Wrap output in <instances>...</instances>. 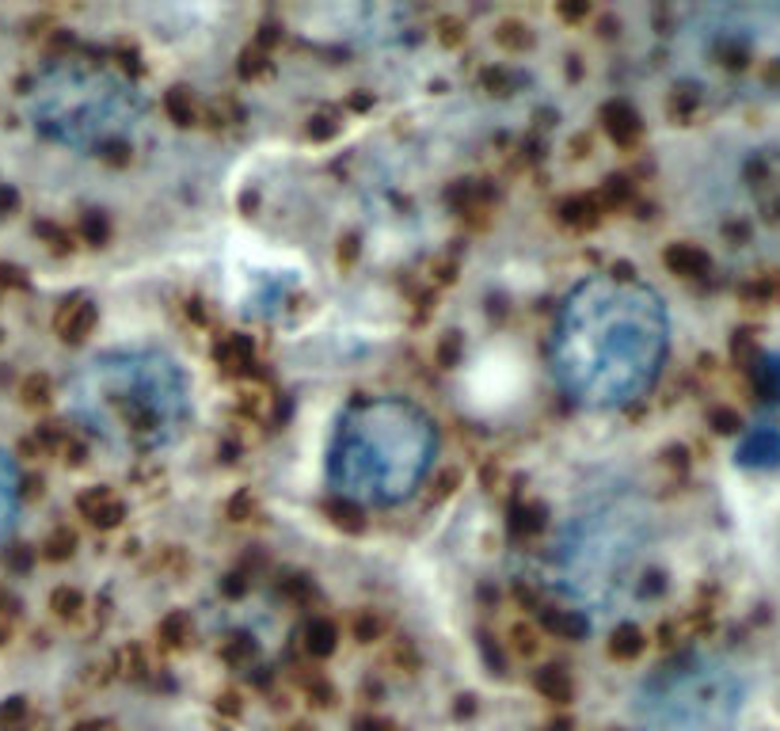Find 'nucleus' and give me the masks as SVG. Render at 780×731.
Instances as JSON below:
<instances>
[{"label":"nucleus","instance_id":"1","mask_svg":"<svg viewBox=\"0 0 780 731\" xmlns=\"http://www.w3.org/2000/svg\"><path fill=\"white\" fill-rule=\"evenodd\" d=\"M667 355V313L629 279L586 282L556 332V369L586 404H624L655 381Z\"/></svg>","mask_w":780,"mask_h":731},{"label":"nucleus","instance_id":"2","mask_svg":"<svg viewBox=\"0 0 780 731\" xmlns=\"http://www.w3.org/2000/svg\"><path fill=\"white\" fill-rule=\"evenodd\" d=\"M685 73L735 99H780V4L705 8L678 38Z\"/></svg>","mask_w":780,"mask_h":731},{"label":"nucleus","instance_id":"3","mask_svg":"<svg viewBox=\"0 0 780 731\" xmlns=\"http://www.w3.org/2000/svg\"><path fill=\"white\" fill-rule=\"evenodd\" d=\"M76 412L111 442L160 446L187 415L180 369L160 355L103 358L73 381Z\"/></svg>","mask_w":780,"mask_h":731},{"label":"nucleus","instance_id":"4","mask_svg":"<svg viewBox=\"0 0 780 731\" xmlns=\"http://www.w3.org/2000/svg\"><path fill=\"white\" fill-rule=\"evenodd\" d=\"M430 423L407 404H362L343 419L336 442V480L354 496L397 503L415 488L430 458Z\"/></svg>","mask_w":780,"mask_h":731},{"label":"nucleus","instance_id":"5","mask_svg":"<svg viewBox=\"0 0 780 731\" xmlns=\"http://www.w3.org/2000/svg\"><path fill=\"white\" fill-rule=\"evenodd\" d=\"M130 114H134V103L122 96L119 84L99 81V76L58 73L35 96L38 126L73 145L99 142V134H111V122L114 130L126 126Z\"/></svg>","mask_w":780,"mask_h":731},{"label":"nucleus","instance_id":"6","mask_svg":"<svg viewBox=\"0 0 780 731\" xmlns=\"http://www.w3.org/2000/svg\"><path fill=\"white\" fill-rule=\"evenodd\" d=\"M739 697V682L720 667L678 674L659 697V731H735Z\"/></svg>","mask_w":780,"mask_h":731},{"label":"nucleus","instance_id":"7","mask_svg":"<svg viewBox=\"0 0 780 731\" xmlns=\"http://www.w3.org/2000/svg\"><path fill=\"white\" fill-rule=\"evenodd\" d=\"M76 511H81L96 529H111L126 519V507H122V499L114 496L107 484H96V488L81 491V496H76Z\"/></svg>","mask_w":780,"mask_h":731},{"label":"nucleus","instance_id":"8","mask_svg":"<svg viewBox=\"0 0 780 731\" xmlns=\"http://www.w3.org/2000/svg\"><path fill=\"white\" fill-rule=\"evenodd\" d=\"M739 465L746 468H777L780 465V430L754 427L739 446Z\"/></svg>","mask_w":780,"mask_h":731},{"label":"nucleus","instance_id":"9","mask_svg":"<svg viewBox=\"0 0 780 731\" xmlns=\"http://www.w3.org/2000/svg\"><path fill=\"white\" fill-rule=\"evenodd\" d=\"M92 328H96V305L84 302V297H69V302L58 309V317H53V332H58L65 343L88 340Z\"/></svg>","mask_w":780,"mask_h":731},{"label":"nucleus","instance_id":"10","mask_svg":"<svg viewBox=\"0 0 780 731\" xmlns=\"http://www.w3.org/2000/svg\"><path fill=\"white\" fill-rule=\"evenodd\" d=\"M598 119H601V130L609 134V142L621 145V149H629V145L639 142V114L632 111L629 103H621V99L601 107Z\"/></svg>","mask_w":780,"mask_h":731},{"label":"nucleus","instance_id":"11","mask_svg":"<svg viewBox=\"0 0 780 731\" xmlns=\"http://www.w3.org/2000/svg\"><path fill=\"white\" fill-rule=\"evenodd\" d=\"M533 682H537V694L552 705H568L571 694H575V682H571V674L563 667H540Z\"/></svg>","mask_w":780,"mask_h":731},{"label":"nucleus","instance_id":"12","mask_svg":"<svg viewBox=\"0 0 780 731\" xmlns=\"http://www.w3.org/2000/svg\"><path fill=\"white\" fill-rule=\"evenodd\" d=\"M560 221L571 229H594L601 221V203L590 195L568 198V203H560Z\"/></svg>","mask_w":780,"mask_h":731},{"label":"nucleus","instance_id":"13","mask_svg":"<svg viewBox=\"0 0 780 731\" xmlns=\"http://www.w3.org/2000/svg\"><path fill=\"white\" fill-rule=\"evenodd\" d=\"M301 648L313 659L331 656V651H336V625H331L328 618H313L305 625V633H301Z\"/></svg>","mask_w":780,"mask_h":731},{"label":"nucleus","instance_id":"14","mask_svg":"<svg viewBox=\"0 0 780 731\" xmlns=\"http://www.w3.org/2000/svg\"><path fill=\"white\" fill-rule=\"evenodd\" d=\"M218 363L229 369V374H248L252 366V343L244 340V336H226V340L218 343Z\"/></svg>","mask_w":780,"mask_h":731},{"label":"nucleus","instance_id":"15","mask_svg":"<svg viewBox=\"0 0 780 731\" xmlns=\"http://www.w3.org/2000/svg\"><path fill=\"white\" fill-rule=\"evenodd\" d=\"M324 514H328L331 526L346 529V534H358L362 529V507L346 496H331L328 503H324Z\"/></svg>","mask_w":780,"mask_h":731},{"label":"nucleus","instance_id":"16","mask_svg":"<svg viewBox=\"0 0 780 731\" xmlns=\"http://www.w3.org/2000/svg\"><path fill=\"white\" fill-rule=\"evenodd\" d=\"M540 625H545L548 633L563 636V641H571V636H583V633H586V621L578 618V613H571V610H552V606H540Z\"/></svg>","mask_w":780,"mask_h":731},{"label":"nucleus","instance_id":"17","mask_svg":"<svg viewBox=\"0 0 780 731\" xmlns=\"http://www.w3.org/2000/svg\"><path fill=\"white\" fill-rule=\"evenodd\" d=\"M639 651H644V633H639L636 625H621L613 636H609V656L621 659V663H629V659H636Z\"/></svg>","mask_w":780,"mask_h":731},{"label":"nucleus","instance_id":"18","mask_svg":"<svg viewBox=\"0 0 780 731\" xmlns=\"http://www.w3.org/2000/svg\"><path fill=\"white\" fill-rule=\"evenodd\" d=\"M545 529V507L537 503H519L511 511V534L514 537H533Z\"/></svg>","mask_w":780,"mask_h":731},{"label":"nucleus","instance_id":"19","mask_svg":"<svg viewBox=\"0 0 780 731\" xmlns=\"http://www.w3.org/2000/svg\"><path fill=\"white\" fill-rule=\"evenodd\" d=\"M12 507H15V468L0 453V537H4L8 522H12Z\"/></svg>","mask_w":780,"mask_h":731},{"label":"nucleus","instance_id":"20","mask_svg":"<svg viewBox=\"0 0 780 731\" xmlns=\"http://www.w3.org/2000/svg\"><path fill=\"white\" fill-rule=\"evenodd\" d=\"M164 107L180 126H195L198 122V103H195V96H191V88H172L164 99Z\"/></svg>","mask_w":780,"mask_h":731},{"label":"nucleus","instance_id":"21","mask_svg":"<svg viewBox=\"0 0 780 731\" xmlns=\"http://www.w3.org/2000/svg\"><path fill=\"white\" fill-rule=\"evenodd\" d=\"M667 267L674 275H700L705 271V256H700L697 248H690V244H674V248L667 252Z\"/></svg>","mask_w":780,"mask_h":731},{"label":"nucleus","instance_id":"22","mask_svg":"<svg viewBox=\"0 0 780 731\" xmlns=\"http://www.w3.org/2000/svg\"><path fill=\"white\" fill-rule=\"evenodd\" d=\"M496 38H499V46H503V50H511V53L529 50V46H533V31L525 27L522 20H503V23H499V31H496Z\"/></svg>","mask_w":780,"mask_h":731},{"label":"nucleus","instance_id":"23","mask_svg":"<svg viewBox=\"0 0 780 731\" xmlns=\"http://www.w3.org/2000/svg\"><path fill=\"white\" fill-rule=\"evenodd\" d=\"M187 641H191L187 613H172V618L160 621V644H164V648H187Z\"/></svg>","mask_w":780,"mask_h":731},{"label":"nucleus","instance_id":"24","mask_svg":"<svg viewBox=\"0 0 780 731\" xmlns=\"http://www.w3.org/2000/svg\"><path fill=\"white\" fill-rule=\"evenodd\" d=\"M50 610L58 613L61 621H76L84 613V595L81 590H73V587H58L50 595Z\"/></svg>","mask_w":780,"mask_h":731},{"label":"nucleus","instance_id":"25","mask_svg":"<svg viewBox=\"0 0 780 731\" xmlns=\"http://www.w3.org/2000/svg\"><path fill=\"white\" fill-rule=\"evenodd\" d=\"M50 397H53L50 377H42V374L23 377V385H20V400H23V404H27V407H42V404H50Z\"/></svg>","mask_w":780,"mask_h":731},{"label":"nucleus","instance_id":"26","mask_svg":"<svg viewBox=\"0 0 780 731\" xmlns=\"http://www.w3.org/2000/svg\"><path fill=\"white\" fill-rule=\"evenodd\" d=\"M351 633H354V641H358V644H374V641H381V633H385L381 613H374V610H358V613H354V621H351Z\"/></svg>","mask_w":780,"mask_h":731},{"label":"nucleus","instance_id":"27","mask_svg":"<svg viewBox=\"0 0 780 731\" xmlns=\"http://www.w3.org/2000/svg\"><path fill=\"white\" fill-rule=\"evenodd\" d=\"M601 210H613V206H624L632 203V183L624 180V175H609L606 183H601V195H598Z\"/></svg>","mask_w":780,"mask_h":731},{"label":"nucleus","instance_id":"28","mask_svg":"<svg viewBox=\"0 0 780 731\" xmlns=\"http://www.w3.org/2000/svg\"><path fill=\"white\" fill-rule=\"evenodd\" d=\"M507 648H511L519 659H533L540 651V636L533 633L529 625H514L511 636H507Z\"/></svg>","mask_w":780,"mask_h":731},{"label":"nucleus","instance_id":"29","mask_svg":"<svg viewBox=\"0 0 780 731\" xmlns=\"http://www.w3.org/2000/svg\"><path fill=\"white\" fill-rule=\"evenodd\" d=\"M114 667H119L126 679H142L145 667H149V656H145L142 644H130V648H122L119 656H114Z\"/></svg>","mask_w":780,"mask_h":731},{"label":"nucleus","instance_id":"30","mask_svg":"<svg viewBox=\"0 0 780 731\" xmlns=\"http://www.w3.org/2000/svg\"><path fill=\"white\" fill-rule=\"evenodd\" d=\"M73 549H76V534L73 529H65V526H58L50 537H46V545H42V552L50 560H69L73 557Z\"/></svg>","mask_w":780,"mask_h":731},{"label":"nucleus","instance_id":"31","mask_svg":"<svg viewBox=\"0 0 780 731\" xmlns=\"http://www.w3.org/2000/svg\"><path fill=\"white\" fill-rule=\"evenodd\" d=\"M385 667H392V671H400V674H412L415 667H419V656H415L407 641H397L389 651H385Z\"/></svg>","mask_w":780,"mask_h":731},{"label":"nucleus","instance_id":"32","mask_svg":"<svg viewBox=\"0 0 780 731\" xmlns=\"http://www.w3.org/2000/svg\"><path fill=\"white\" fill-rule=\"evenodd\" d=\"M81 236H84V244H96V248H103L107 236H111V221H107L103 214H84V218H81Z\"/></svg>","mask_w":780,"mask_h":731},{"label":"nucleus","instance_id":"33","mask_svg":"<svg viewBox=\"0 0 780 731\" xmlns=\"http://www.w3.org/2000/svg\"><path fill=\"white\" fill-rule=\"evenodd\" d=\"M758 385L769 400H780V351L777 355H766L758 366Z\"/></svg>","mask_w":780,"mask_h":731},{"label":"nucleus","instance_id":"34","mask_svg":"<svg viewBox=\"0 0 780 731\" xmlns=\"http://www.w3.org/2000/svg\"><path fill=\"white\" fill-rule=\"evenodd\" d=\"M267 69H270V58H267V50H259V46L244 50L241 61H236V73H241L244 81H256V76H263Z\"/></svg>","mask_w":780,"mask_h":731},{"label":"nucleus","instance_id":"35","mask_svg":"<svg viewBox=\"0 0 780 731\" xmlns=\"http://www.w3.org/2000/svg\"><path fill=\"white\" fill-rule=\"evenodd\" d=\"M27 717H31L27 702H23V697H12L8 705H0V731H23Z\"/></svg>","mask_w":780,"mask_h":731},{"label":"nucleus","instance_id":"36","mask_svg":"<svg viewBox=\"0 0 780 731\" xmlns=\"http://www.w3.org/2000/svg\"><path fill=\"white\" fill-rule=\"evenodd\" d=\"M270 404H275V397H270V392H263V389L244 392V397H241V412H244V415H252V419H267V415H270Z\"/></svg>","mask_w":780,"mask_h":731},{"label":"nucleus","instance_id":"37","mask_svg":"<svg viewBox=\"0 0 780 731\" xmlns=\"http://www.w3.org/2000/svg\"><path fill=\"white\" fill-rule=\"evenodd\" d=\"M480 84L491 92V96H507L514 81H511V73H503V69H484V73H480Z\"/></svg>","mask_w":780,"mask_h":731},{"label":"nucleus","instance_id":"38","mask_svg":"<svg viewBox=\"0 0 780 731\" xmlns=\"http://www.w3.org/2000/svg\"><path fill=\"white\" fill-rule=\"evenodd\" d=\"M229 514H233V522H252V519H256V499H252V491H241V496L229 499Z\"/></svg>","mask_w":780,"mask_h":731},{"label":"nucleus","instance_id":"39","mask_svg":"<svg viewBox=\"0 0 780 731\" xmlns=\"http://www.w3.org/2000/svg\"><path fill=\"white\" fill-rule=\"evenodd\" d=\"M252 656H256V648H252V641H248V636H233V641L226 644V659H229V663L244 667Z\"/></svg>","mask_w":780,"mask_h":731},{"label":"nucleus","instance_id":"40","mask_svg":"<svg viewBox=\"0 0 780 731\" xmlns=\"http://www.w3.org/2000/svg\"><path fill=\"white\" fill-rule=\"evenodd\" d=\"M38 236H42V241L50 244V252H58V256H65V252H73V244H69V236L61 233L58 226H38Z\"/></svg>","mask_w":780,"mask_h":731},{"label":"nucleus","instance_id":"41","mask_svg":"<svg viewBox=\"0 0 780 731\" xmlns=\"http://www.w3.org/2000/svg\"><path fill=\"white\" fill-rule=\"evenodd\" d=\"M305 690H308V697H313V705H336V690H331L324 679H308Z\"/></svg>","mask_w":780,"mask_h":731},{"label":"nucleus","instance_id":"42","mask_svg":"<svg viewBox=\"0 0 780 731\" xmlns=\"http://www.w3.org/2000/svg\"><path fill=\"white\" fill-rule=\"evenodd\" d=\"M339 130V114H316L313 126H308V134L316 137V142H324V137H331Z\"/></svg>","mask_w":780,"mask_h":731},{"label":"nucleus","instance_id":"43","mask_svg":"<svg viewBox=\"0 0 780 731\" xmlns=\"http://www.w3.org/2000/svg\"><path fill=\"white\" fill-rule=\"evenodd\" d=\"M458 358H461V336H458V332H450V336H446V340H442V348H438V363H442V366H453V363H458Z\"/></svg>","mask_w":780,"mask_h":731},{"label":"nucleus","instance_id":"44","mask_svg":"<svg viewBox=\"0 0 780 731\" xmlns=\"http://www.w3.org/2000/svg\"><path fill=\"white\" fill-rule=\"evenodd\" d=\"M438 38H442L446 46H458L461 38H465V27H461V20H442V23H438Z\"/></svg>","mask_w":780,"mask_h":731},{"label":"nucleus","instance_id":"45","mask_svg":"<svg viewBox=\"0 0 780 731\" xmlns=\"http://www.w3.org/2000/svg\"><path fill=\"white\" fill-rule=\"evenodd\" d=\"M354 259H358V236H343L339 241V264L354 267Z\"/></svg>","mask_w":780,"mask_h":731},{"label":"nucleus","instance_id":"46","mask_svg":"<svg viewBox=\"0 0 780 731\" xmlns=\"http://www.w3.org/2000/svg\"><path fill=\"white\" fill-rule=\"evenodd\" d=\"M8 621H12V598L0 590V644H4V636H8Z\"/></svg>","mask_w":780,"mask_h":731},{"label":"nucleus","instance_id":"47","mask_svg":"<svg viewBox=\"0 0 780 731\" xmlns=\"http://www.w3.org/2000/svg\"><path fill=\"white\" fill-rule=\"evenodd\" d=\"M218 712H226V717H241V697L221 694V697H218Z\"/></svg>","mask_w":780,"mask_h":731},{"label":"nucleus","instance_id":"48","mask_svg":"<svg viewBox=\"0 0 780 731\" xmlns=\"http://www.w3.org/2000/svg\"><path fill=\"white\" fill-rule=\"evenodd\" d=\"M15 203H20V198H15V191L8 187V183H0V214L15 210Z\"/></svg>","mask_w":780,"mask_h":731},{"label":"nucleus","instance_id":"49","mask_svg":"<svg viewBox=\"0 0 780 731\" xmlns=\"http://www.w3.org/2000/svg\"><path fill=\"white\" fill-rule=\"evenodd\" d=\"M0 287H23V275L15 267H0Z\"/></svg>","mask_w":780,"mask_h":731},{"label":"nucleus","instance_id":"50","mask_svg":"<svg viewBox=\"0 0 780 731\" xmlns=\"http://www.w3.org/2000/svg\"><path fill=\"white\" fill-rule=\"evenodd\" d=\"M560 15L575 23V20H583V15H586V4H560Z\"/></svg>","mask_w":780,"mask_h":731},{"label":"nucleus","instance_id":"51","mask_svg":"<svg viewBox=\"0 0 780 731\" xmlns=\"http://www.w3.org/2000/svg\"><path fill=\"white\" fill-rule=\"evenodd\" d=\"M278 42V27H263L259 31V50H267V46Z\"/></svg>","mask_w":780,"mask_h":731},{"label":"nucleus","instance_id":"52","mask_svg":"<svg viewBox=\"0 0 780 731\" xmlns=\"http://www.w3.org/2000/svg\"><path fill=\"white\" fill-rule=\"evenodd\" d=\"M244 590V575H229V583H226V595H241Z\"/></svg>","mask_w":780,"mask_h":731},{"label":"nucleus","instance_id":"53","mask_svg":"<svg viewBox=\"0 0 780 731\" xmlns=\"http://www.w3.org/2000/svg\"><path fill=\"white\" fill-rule=\"evenodd\" d=\"M73 731H107L103 720H84V724H76Z\"/></svg>","mask_w":780,"mask_h":731},{"label":"nucleus","instance_id":"54","mask_svg":"<svg viewBox=\"0 0 780 731\" xmlns=\"http://www.w3.org/2000/svg\"><path fill=\"white\" fill-rule=\"evenodd\" d=\"M458 717H473V697H461V705H458Z\"/></svg>","mask_w":780,"mask_h":731},{"label":"nucleus","instance_id":"55","mask_svg":"<svg viewBox=\"0 0 780 731\" xmlns=\"http://www.w3.org/2000/svg\"><path fill=\"white\" fill-rule=\"evenodd\" d=\"M552 731H571V724H568V720H556Z\"/></svg>","mask_w":780,"mask_h":731},{"label":"nucleus","instance_id":"56","mask_svg":"<svg viewBox=\"0 0 780 731\" xmlns=\"http://www.w3.org/2000/svg\"><path fill=\"white\" fill-rule=\"evenodd\" d=\"M290 731H316V728H313V724H293Z\"/></svg>","mask_w":780,"mask_h":731}]
</instances>
